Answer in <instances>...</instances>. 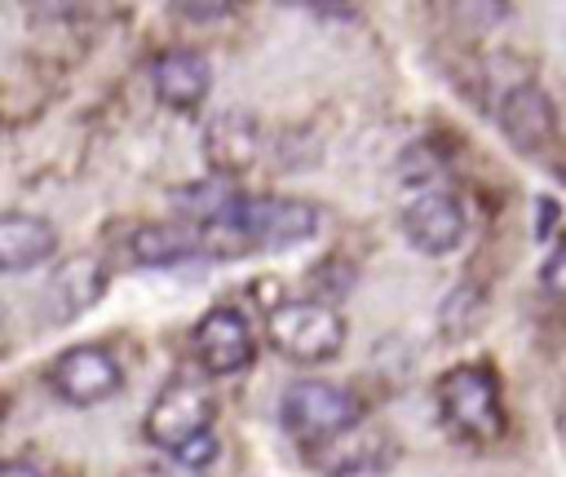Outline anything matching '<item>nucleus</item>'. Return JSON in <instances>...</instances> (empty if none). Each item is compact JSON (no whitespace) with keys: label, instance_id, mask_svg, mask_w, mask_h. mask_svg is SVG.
Here are the masks:
<instances>
[{"label":"nucleus","instance_id":"obj_7","mask_svg":"<svg viewBox=\"0 0 566 477\" xmlns=\"http://www.w3.org/2000/svg\"><path fill=\"white\" fill-rule=\"evenodd\" d=\"M119 380H124L119 362L106 349H97V344L66 349L53 362V389H57V398H66L75 406H93V402L111 398L119 389Z\"/></svg>","mask_w":566,"mask_h":477},{"label":"nucleus","instance_id":"obj_14","mask_svg":"<svg viewBox=\"0 0 566 477\" xmlns=\"http://www.w3.org/2000/svg\"><path fill=\"white\" fill-rule=\"evenodd\" d=\"M186 468H203V464H212V455H217V437L212 433H203V437H195V442H186L181 451H172Z\"/></svg>","mask_w":566,"mask_h":477},{"label":"nucleus","instance_id":"obj_15","mask_svg":"<svg viewBox=\"0 0 566 477\" xmlns=\"http://www.w3.org/2000/svg\"><path fill=\"white\" fill-rule=\"evenodd\" d=\"M544 287H548V296H557V300L566 305V247H557V252L548 256V265H544Z\"/></svg>","mask_w":566,"mask_h":477},{"label":"nucleus","instance_id":"obj_10","mask_svg":"<svg viewBox=\"0 0 566 477\" xmlns=\"http://www.w3.org/2000/svg\"><path fill=\"white\" fill-rule=\"evenodd\" d=\"M106 287V274L93 256H71L53 269V283H49V305L57 318H75L80 309H88Z\"/></svg>","mask_w":566,"mask_h":477},{"label":"nucleus","instance_id":"obj_8","mask_svg":"<svg viewBox=\"0 0 566 477\" xmlns=\"http://www.w3.org/2000/svg\"><path fill=\"white\" fill-rule=\"evenodd\" d=\"M495 119H500L504 137H509L517 150H539V146L553 137V124H557L548 93H544L539 84H531V80L513 84V88L500 97Z\"/></svg>","mask_w":566,"mask_h":477},{"label":"nucleus","instance_id":"obj_2","mask_svg":"<svg viewBox=\"0 0 566 477\" xmlns=\"http://www.w3.org/2000/svg\"><path fill=\"white\" fill-rule=\"evenodd\" d=\"M265 336L283 358L296 362H327L340 353L345 344V322L327 300L314 296H296V300H279L265 318Z\"/></svg>","mask_w":566,"mask_h":477},{"label":"nucleus","instance_id":"obj_12","mask_svg":"<svg viewBox=\"0 0 566 477\" xmlns=\"http://www.w3.org/2000/svg\"><path fill=\"white\" fill-rule=\"evenodd\" d=\"M199 252V234L190 225H142L133 234V256L142 265H177Z\"/></svg>","mask_w":566,"mask_h":477},{"label":"nucleus","instance_id":"obj_19","mask_svg":"<svg viewBox=\"0 0 566 477\" xmlns=\"http://www.w3.org/2000/svg\"><path fill=\"white\" fill-rule=\"evenodd\" d=\"M562 433H566V402H562Z\"/></svg>","mask_w":566,"mask_h":477},{"label":"nucleus","instance_id":"obj_4","mask_svg":"<svg viewBox=\"0 0 566 477\" xmlns=\"http://www.w3.org/2000/svg\"><path fill=\"white\" fill-rule=\"evenodd\" d=\"M212 424V398L203 384L195 380H172L164 384V393L150 402V415H146V437L164 451H181L186 442L203 437Z\"/></svg>","mask_w":566,"mask_h":477},{"label":"nucleus","instance_id":"obj_9","mask_svg":"<svg viewBox=\"0 0 566 477\" xmlns=\"http://www.w3.org/2000/svg\"><path fill=\"white\" fill-rule=\"evenodd\" d=\"M150 80H155L159 102H168L177 110H190L208 97L212 71H208V57L199 49H164L150 66Z\"/></svg>","mask_w":566,"mask_h":477},{"label":"nucleus","instance_id":"obj_3","mask_svg":"<svg viewBox=\"0 0 566 477\" xmlns=\"http://www.w3.org/2000/svg\"><path fill=\"white\" fill-rule=\"evenodd\" d=\"M279 415H283V428L296 437V442H332L336 433L354 428V420L363 415L358 398L340 384H327V380H296L283 402H279Z\"/></svg>","mask_w":566,"mask_h":477},{"label":"nucleus","instance_id":"obj_1","mask_svg":"<svg viewBox=\"0 0 566 477\" xmlns=\"http://www.w3.org/2000/svg\"><path fill=\"white\" fill-rule=\"evenodd\" d=\"M438 411L464 442H495L504 433L500 380L486 362H460L438 380Z\"/></svg>","mask_w":566,"mask_h":477},{"label":"nucleus","instance_id":"obj_13","mask_svg":"<svg viewBox=\"0 0 566 477\" xmlns=\"http://www.w3.org/2000/svg\"><path fill=\"white\" fill-rule=\"evenodd\" d=\"M208 159H212L217 177L239 172V168L252 159V128H248L243 119H234V115L217 119V124L208 128Z\"/></svg>","mask_w":566,"mask_h":477},{"label":"nucleus","instance_id":"obj_5","mask_svg":"<svg viewBox=\"0 0 566 477\" xmlns=\"http://www.w3.org/2000/svg\"><path fill=\"white\" fill-rule=\"evenodd\" d=\"M402 234L411 239L416 252H429V256L455 252L460 239H464V208H460V199L447 194V190H420L402 208Z\"/></svg>","mask_w":566,"mask_h":477},{"label":"nucleus","instance_id":"obj_6","mask_svg":"<svg viewBox=\"0 0 566 477\" xmlns=\"http://www.w3.org/2000/svg\"><path fill=\"white\" fill-rule=\"evenodd\" d=\"M256 344H252V327L243 314L234 309H208L195 327V358L203 362V371L212 375H234L252 362Z\"/></svg>","mask_w":566,"mask_h":477},{"label":"nucleus","instance_id":"obj_17","mask_svg":"<svg viewBox=\"0 0 566 477\" xmlns=\"http://www.w3.org/2000/svg\"><path fill=\"white\" fill-rule=\"evenodd\" d=\"M0 477H40L31 464H0Z\"/></svg>","mask_w":566,"mask_h":477},{"label":"nucleus","instance_id":"obj_11","mask_svg":"<svg viewBox=\"0 0 566 477\" xmlns=\"http://www.w3.org/2000/svg\"><path fill=\"white\" fill-rule=\"evenodd\" d=\"M53 256V225L40 216H0V269H31Z\"/></svg>","mask_w":566,"mask_h":477},{"label":"nucleus","instance_id":"obj_16","mask_svg":"<svg viewBox=\"0 0 566 477\" xmlns=\"http://www.w3.org/2000/svg\"><path fill=\"white\" fill-rule=\"evenodd\" d=\"M332 477H385V464H380V459H371V455H363V459L340 464Z\"/></svg>","mask_w":566,"mask_h":477},{"label":"nucleus","instance_id":"obj_18","mask_svg":"<svg viewBox=\"0 0 566 477\" xmlns=\"http://www.w3.org/2000/svg\"><path fill=\"white\" fill-rule=\"evenodd\" d=\"M553 225V199H539V234H548Z\"/></svg>","mask_w":566,"mask_h":477}]
</instances>
